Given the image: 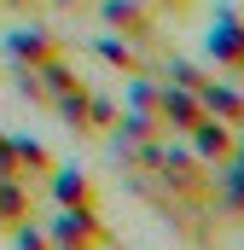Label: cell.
Masks as SVG:
<instances>
[{
    "mask_svg": "<svg viewBox=\"0 0 244 250\" xmlns=\"http://www.w3.org/2000/svg\"><path fill=\"white\" fill-rule=\"evenodd\" d=\"M6 53L18 59V70H41V64L64 59V53H59V41H53L47 29H12V35H6Z\"/></svg>",
    "mask_w": 244,
    "mask_h": 250,
    "instance_id": "7",
    "label": "cell"
},
{
    "mask_svg": "<svg viewBox=\"0 0 244 250\" xmlns=\"http://www.w3.org/2000/svg\"><path fill=\"white\" fill-rule=\"evenodd\" d=\"M203 47H209L215 70H227L233 82H244V12H239V6H221V12H215Z\"/></svg>",
    "mask_w": 244,
    "mask_h": 250,
    "instance_id": "2",
    "label": "cell"
},
{
    "mask_svg": "<svg viewBox=\"0 0 244 250\" xmlns=\"http://www.w3.org/2000/svg\"><path fill=\"white\" fill-rule=\"evenodd\" d=\"M99 18L105 29L122 41H140V47H157V29H163V12L151 0H99Z\"/></svg>",
    "mask_w": 244,
    "mask_h": 250,
    "instance_id": "1",
    "label": "cell"
},
{
    "mask_svg": "<svg viewBox=\"0 0 244 250\" xmlns=\"http://www.w3.org/2000/svg\"><path fill=\"white\" fill-rule=\"evenodd\" d=\"M215 204L233 209V215L244 221V163H233V157L215 163Z\"/></svg>",
    "mask_w": 244,
    "mask_h": 250,
    "instance_id": "8",
    "label": "cell"
},
{
    "mask_svg": "<svg viewBox=\"0 0 244 250\" xmlns=\"http://www.w3.org/2000/svg\"><path fill=\"white\" fill-rule=\"evenodd\" d=\"M157 123H163V134H192V128L203 123V99L198 93H186V87H175V82H163V93H157Z\"/></svg>",
    "mask_w": 244,
    "mask_h": 250,
    "instance_id": "4",
    "label": "cell"
},
{
    "mask_svg": "<svg viewBox=\"0 0 244 250\" xmlns=\"http://www.w3.org/2000/svg\"><path fill=\"white\" fill-rule=\"evenodd\" d=\"M181 140L198 151V157H203V163H209V169H215V163H227V157H233V146H239V128H227L221 117H209V111H203V123L192 128V134H181Z\"/></svg>",
    "mask_w": 244,
    "mask_h": 250,
    "instance_id": "5",
    "label": "cell"
},
{
    "mask_svg": "<svg viewBox=\"0 0 244 250\" xmlns=\"http://www.w3.org/2000/svg\"><path fill=\"white\" fill-rule=\"evenodd\" d=\"M18 250H53V245H47V233H35V227H18Z\"/></svg>",
    "mask_w": 244,
    "mask_h": 250,
    "instance_id": "10",
    "label": "cell"
},
{
    "mask_svg": "<svg viewBox=\"0 0 244 250\" xmlns=\"http://www.w3.org/2000/svg\"><path fill=\"white\" fill-rule=\"evenodd\" d=\"M53 198H59V204L76 215V221H87V227L111 233V227L99 221V192H93V181H87L81 169H53Z\"/></svg>",
    "mask_w": 244,
    "mask_h": 250,
    "instance_id": "3",
    "label": "cell"
},
{
    "mask_svg": "<svg viewBox=\"0 0 244 250\" xmlns=\"http://www.w3.org/2000/svg\"><path fill=\"white\" fill-rule=\"evenodd\" d=\"M47 245L53 250H105V245H117V239L99 233V227H87V221H76L64 209V215H53V227H47Z\"/></svg>",
    "mask_w": 244,
    "mask_h": 250,
    "instance_id": "6",
    "label": "cell"
},
{
    "mask_svg": "<svg viewBox=\"0 0 244 250\" xmlns=\"http://www.w3.org/2000/svg\"><path fill=\"white\" fill-rule=\"evenodd\" d=\"M29 215V192L18 181H0V221H23Z\"/></svg>",
    "mask_w": 244,
    "mask_h": 250,
    "instance_id": "9",
    "label": "cell"
}]
</instances>
